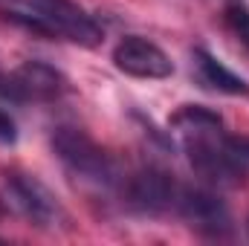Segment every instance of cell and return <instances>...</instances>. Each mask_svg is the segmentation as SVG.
Segmentation results:
<instances>
[{
    "mask_svg": "<svg viewBox=\"0 0 249 246\" xmlns=\"http://www.w3.org/2000/svg\"><path fill=\"white\" fill-rule=\"evenodd\" d=\"M113 64L124 75L148 78V81H160V78H168L174 72L171 58L154 41H148L142 35H124L113 47Z\"/></svg>",
    "mask_w": 249,
    "mask_h": 246,
    "instance_id": "8",
    "label": "cell"
},
{
    "mask_svg": "<svg viewBox=\"0 0 249 246\" xmlns=\"http://www.w3.org/2000/svg\"><path fill=\"white\" fill-rule=\"evenodd\" d=\"M232 145L238 148V154L249 162V136H232Z\"/></svg>",
    "mask_w": 249,
    "mask_h": 246,
    "instance_id": "12",
    "label": "cell"
},
{
    "mask_svg": "<svg viewBox=\"0 0 249 246\" xmlns=\"http://www.w3.org/2000/svg\"><path fill=\"white\" fill-rule=\"evenodd\" d=\"M171 127L183 130V148L191 168L214 185H244L249 177V162L232 145V136L223 130L220 113L203 105H183Z\"/></svg>",
    "mask_w": 249,
    "mask_h": 246,
    "instance_id": "1",
    "label": "cell"
},
{
    "mask_svg": "<svg viewBox=\"0 0 249 246\" xmlns=\"http://www.w3.org/2000/svg\"><path fill=\"white\" fill-rule=\"evenodd\" d=\"M194 67H197V78L206 87H212L217 93H226V96H249L247 78L235 75L229 67H223L212 53H206L203 47L194 50Z\"/></svg>",
    "mask_w": 249,
    "mask_h": 246,
    "instance_id": "9",
    "label": "cell"
},
{
    "mask_svg": "<svg viewBox=\"0 0 249 246\" xmlns=\"http://www.w3.org/2000/svg\"><path fill=\"white\" fill-rule=\"evenodd\" d=\"M0 142L3 145H15L18 142V124L6 110H0Z\"/></svg>",
    "mask_w": 249,
    "mask_h": 246,
    "instance_id": "11",
    "label": "cell"
},
{
    "mask_svg": "<svg viewBox=\"0 0 249 246\" xmlns=\"http://www.w3.org/2000/svg\"><path fill=\"white\" fill-rule=\"evenodd\" d=\"M6 197L26 220L41 229H55L58 223H67V211L58 197L32 174H6Z\"/></svg>",
    "mask_w": 249,
    "mask_h": 246,
    "instance_id": "5",
    "label": "cell"
},
{
    "mask_svg": "<svg viewBox=\"0 0 249 246\" xmlns=\"http://www.w3.org/2000/svg\"><path fill=\"white\" fill-rule=\"evenodd\" d=\"M174 211L186 220L191 229L212 235V238H223L232 232V214L226 209V203L206 191V188H191V185H180L177 197H174Z\"/></svg>",
    "mask_w": 249,
    "mask_h": 246,
    "instance_id": "7",
    "label": "cell"
},
{
    "mask_svg": "<svg viewBox=\"0 0 249 246\" xmlns=\"http://www.w3.org/2000/svg\"><path fill=\"white\" fill-rule=\"evenodd\" d=\"M70 90V81L61 70L44 61H23L18 70L0 75V96L26 105V102H53Z\"/></svg>",
    "mask_w": 249,
    "mask_h": 246,
    "instance_id": "4",
    "label": "cell"
},
{
    "mask_svg": "<svg viewBox=\"0 0 249 246\" xmlns=\"http://www.w3.org/2000/svg\"><path fill=\"white\" fill-rule=\"evenodd\" d=\"M6 3H9V0H0V6H6Z\"/></svg>",
    "mask_w": 249,
    "mask_h": 246,
    "instance_id": "13",
    "label": "cell"
},
{
    "mask_svg": "<svg viewBox=\"0 0 249 246\" xmlns=\"http://www.w3.org/2000/svg\"><path fill=\"white\" fill-rule=\"evenodd\" d=\"M177 188L180 185L160 168H139V171L119 180L122 203L133 211H142V214H160L168 209L174 211Z\"/></svg>",
    "mask_w": 249,
    "mask_h": 246,
    "instance_id": "6",
    "label": "cell"
},
{
    "mask_svg": "<svg viewBox=\"0 0 249 246\" xmlns=\"http://www.w3.org/2000/svg\"><path fill=\"white\" fill-rule=\"evenodd\" d=\"M3 18L32 35L78 47H99L105 38L99 20L72 0H9L3 6Z\"/></svg>",
    "mask_w": 249,
    "mask_h": 246,
    "instance_id": "2",
    "label": "cell"
},
{
    "mask_svg": "<svg viewBox=\"0 0 249 246\" xmlns=\"http://www.w3.org/2000/svg\"><path fill=\"white\" fill-rule=\"evenodd\" d=\"M223 23L249 50V6H247V0H226L223 3Z\"/></svg>",
    "mask_w": 249,
    "mask_h": 246,
    "instance_id": "10",
    "label": "cell"
},
{
    "mask_svg": "<svg viewBox=\"0 0 249 246\" xmlns=\"http://www.w3.org/2000/svg\"><path fill=\"white\" fill-rule=\"evenodd\" d=\"M53 148H55L58 159L81 183L96 185V188H119L122 174L116 171V162L84 130H78V127H58L53 133Z\"/></svg>",
    "mask_w": 249,
    "mask_h": 246,
    "instance_id": "3",
    "label": "cell"
}]
</instances>
